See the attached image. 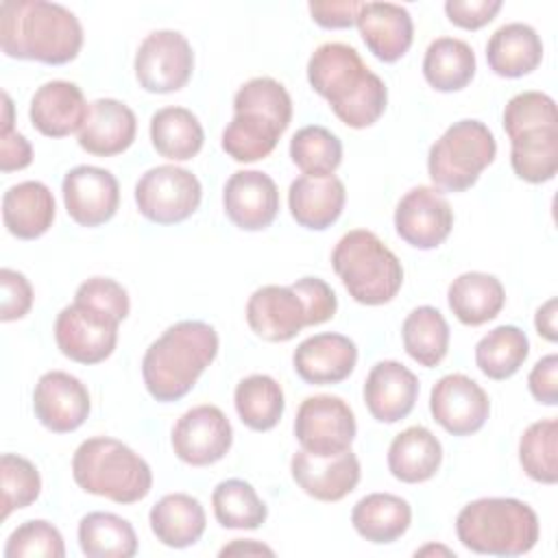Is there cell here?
Returning a JSON list of instances; mask_svg holds the SVG:
<instances>
[{
  "instance_id": "obj_1",
  "label": "cell",
  "mask_w": 558,
  "mask_h": 558,
  "mask_svg": "<svg viewBox=\"0 0 558 558\" xmlns=\"http://www.w3.org/2000/svg\"><path fill=\"white\" fill-rule=\"evenodd\" d=\"M307 81L329 102L336 118L351 129H366L386 111V83L349 44H320L307 61Z\"/></svg>"
},
{
  "instance_id": "obj_2",
  "label": "cell",
  "mask_w": 558,
  "mask_h": 558,
  "mask_svg": "<svg viewBox=\"0 0 558 558\" xmlns=\"http://www.w3.org/2000/svg\"><path fill=\"white\" fill-rule=\"evenodd\" d=\"M0 46L13 59L63 65L76 59L83 46V28L63 4L4 0L0 4Z\"/></svg>"
},
{
  "instance_id": "obj_3",
  "label": "cell",
  "mask_w": 558,
  "mask_h": 558,
  "mask_svg": "<svg viewBox=\"0 0 558 558\" xmlns=\"http://www.w3.org/2000/svg\"><path fill=\"white\" fill-rule=\"evenodd\" d=\"M218 355V333L203 320L170 325L144 353L142 377L155 401L183 399Z\"/></svg>"
},
{
  "instance_id": "obj_4",
  "label": "cell",
  "mask_w": 558,
  "mask_h": 558,
  "mask_svg": "<svg viewBox=\"0 0 558 558\" xmlns=\"http://www.w3.org/2000/svg\"><path fill=\"white\" fill-rule=\"evenodd\" d=\"M290 120L288 89L270 76H255L233 96V120L222 131V150L240 163L264 159L275 150Z\"/></svg>"
},
{
  "instance_id": "obj_5",
  "label": "cell",
  "mask_w": 558,
  "mask_h": 558,
  "mask_svg": "<svg viewBox=\"0 0 558 558\" xmlns=\"http://www.w3.org/2000/svg\"><path fill=\"white\" fill-rule=\"evenodd\" d=\"M458 541L486 556L527 554L541 536L536 512L514 497H482L466 504L456 519Z\"/></svg>"
},
{
  "instance_id": "obj_6",
  "label": "cell",
  "mask_w": 558,
  "mask_h": 558,
  "mask_svg": "<svg viewBox=\"0 0 558 558\" xmlns=\"http://www.w3.org/2000/svg\"><path fill=\"white\" fill-rule=\"evenodd\" d=\"M72 477L85 493L116 504H135L153 486L148 462L129 445L109 436H94L76 447Z\"/></svg>"
},
{
  "instance_id": "obj_7",
  "label": "cell",
  "mask_w": 558,
  "mask_h": 558,
  "mask_svg": "<svg viewBox=\"0 0 558 558\" xmlns=\"http://www.w3.org/2000/svg\"><path fill=\"white\" fill-rule=\"evenodd\" d=\"M331 266L349 296L362 305L392 301L403 283L399 257L366 229H353L338 240L331 253Z\"/></svg>"
},
{
  "instance_id": "obj_8",
  "label": "cell",
  "mask_w": 558,
  "mask_h": 558,
  "mask_svg": "<svg viewBox=\"0 0 558 558\" xmlns=\"http://www.w3.org/2000/svg\"><path fill=\"white\" fill-rule=\"evenodd\" d=\"M497 142L493 131L473 118L453 122L429 148L427 172L442 192H464L495 161Z\"/></svg>"
},
{
  "instance_id": "obj_9",
  "label": "cell",
  "mask_w": 558,
  "mask_h": 558,
  "mask_svg": "<svg viewBox=\"0 0 558 558\" xmlns=\"http://www.w3.org/2000/svg\"><path fill=\"white\" fill-rule=\"evenodd\" d=\"M122 320L94 303L74 299L54 320V340L59 351L78 364H98L107 360L118 344V325Z\"/></svg>"
},
{
  "instance_id": "obj_10",
  "label": "cell",
  "mask_w": 558,
  "mask_h": 558,
  "mask_svg": "<svg viewBox=\"0 0 558 558\" xmlns=\"http://www.w3.org/2000/svg\"><path fill=\"white\" fill-rule=\"evenodd\" d=\"M203 187L196 174L174 163L146 170L135 183V203L140 214L157 225H177L187 220L201 205Z\"/></svg>"
},
{
  "instance_id": "obj_11",
  "label": "cell",
  "mask_w": 558,
  "mask_h": 558,
  "mask_svg": "<svg viewBox=\"0 0 558 558\" xmlns=\"http://www.w3.org/2000/svg\"><path fill=\"white\" fill-rule=\"evenodd\" d=\"M357 425L349 403L336 395H314L301 401L294 418V436L301 449L329 458L351 449Z\"/></svg>"
},
{
  "instance_id": "obj_12",
  "label": "cell",
  "mask_w": 558,
  "mask_h": 558,
  "mask_svg": "<svg viewBox=\"0 0 558 558\" xmlns=\"http://www.w3.org/2000/svg\"><path fill=\"white\" fill-rule=\"evenodd\" d=\"M135 76L140 87L153 94L179 92L194 70V52L179 31H153L135 52Z\"/></svg>"
},
{
  "instance_id": "obj_13",
  "label": "cell",
  "mask_w": 558,
  "mask_h": 558,
  "mask_svg": "<svg viewBox=\"0 0 558 558\" xmlns=\"http://www.w3.org/2000/svg\"><path fill=\"white\" fill-rule=\"evenodd\" d=\"M233 442V427L225 412L203 403L179 416L172 427V449L190 466H207L222 460Z\"/></svg>"
},
{
  "instance_id": "obj_14",
  "label": "cell",
  "mask_w": 558,
  "mask_h": 558,
  "mask_svg": "<svg viewBox=\"0 0 558 558\" xmlns=\"http://www.w3.org/2000/svg\"><path fill=\"white\" fill-rule=\"evenodd\" d=\"M429 412L451 436H471L484 427L490 414V401L475 379L451 373L432 386Z\"/></svg>"
},
{
  "instance_id": "obj_15",
  "label": "cell",
  "mask_w": 558,
  "mask_h": 558,
  "mask_svg": "<svg viewBox=\"0 0 558 558\" xmlns=\"http://www.w3.org/2000/svg\"><path fill=\"white\" fill-rule=\"evenodd\" d=\"M395 229L403 242L429 251L440 246L453 229V211L440 190L416 185L397 203Z\"/></svg>"
},
{
  "instance_id": "obj_16",
  "label": "cell",
  "mask_w": 558,
  "mask_h": 558,
  "mask_svg": "<svg viewBox=\"0 0 558 558\" xmlns=\"http://www.w3.org/2000/svg\"><path fill=\"white\" fill-rule=\"evenodd\" d=\"M63 203L70 218L81 227H98L111 220L120 205L118 179L98 166H76L65 172Z\"/></svg>"
},
{
  "instance_id": "obj_17",
  "label": "cell",
  "mask_w": 558,
  "mask_h": 558,
  "mask_svg": "<svg viewBox=\"0 0 558 558\" xmlns=\"http://www.w3.org/2000/svg\"><path fill=\"white\" fill-rule=\"evenodd\" d=\"M89 408L92 401L85 384L65 371H48L35 384V416L46 429L54 434L78 429L85 423Z\"/></svg>"
},
{
  "instance_id": "obj_18",
  "label": "cell",
  "mask_w": 558,
  "mask_h": 558,
  "mask_svg": "<svg viewBox=\"0 0 558 558\" xmlns=\"http://www.w3.org/2000/svg\"><path fill=\"white\" fill-rule=\"evenodd\" d=\"M246 323L262 340L288 342L310 325V314L292 286H262L248 296Z\"/></svg>"
},
{
  "instance_id": "obj_19",
  "label": "cell",
  "mask_w": 558,
  "mask_h": 558,
  "mask_svg": "<svg viewBox=\"0 0 558 558\" xmlns=\"http://www.w3.org/2000/svg\"><path fill=\"white\" fill-rule=\"evenodd\" d=\"M222 205L238 229L262 231L277 218L279 190L266 172L238 170L225 183Z\"/></svg>"
},
{
  "instance_id": "obj_20",
  "label": "cell",
  "mask_w": 558,
  "mask_h": 558,
  "mask_svg": "<svg viewBox=\"0 0 558 558\" xmlns=\"http://www.w3.org/2000/svg\"><path fill=\"white\" fill-rule=\"evenodd\" d=\"M290 471L296 486L318 501H340L360 482V460L351 449L329 458L301 449L292 456Z\"/></svg>"
},
{
  "instance_id": "obj_21",
  "label": "cell",
  "mask_w": 558,
  "mask_h": 558,
  "mask_svg": "<svg viewBox=\"0 0 558 558\" xmlns=\"http://www.w3.org/2000/svg\"><path fill=\"white\" fill-rule=\"evenodd\" d=\"M357 362V347L349 336L325 331L305 338L292 353L296 375L314 386L340 384Z\"/></svg>"
},
{
  "instance_id": "obj_22",
  "label": "cell",
  "mask_w": 558,
  "mask_h": 558,
  "mask_svg": "<svg viewBox=\"0 0 558 558\" xmlns=\"http://www.w3.org/2000/svg\"><path fill=\"white\" fill-rule=\"evenodd\" d=\"M418 397V377L397 360L377 362L364 381V403L379 423L405 418Z\"/></svg>"
},
{
  "instance_id": "obj_23",
  "label": "cell",
  "mask_w": 558,
  "mask_h": 558,
  "mask_svg": "<svg viewBox=\"0 0 558 558\" xmlns=\"http://www.w3.org/2000/svg\"><path fill=\"white\" fill-rule=\"evenodd\" d=\"M135 133L137 120L129 105L116 98H98L89 102L78 131V146L96 157H113L135 142Z\"/></svg>"
},
{
  "instance_id": "obj_24",
  "label": "cell",
  "mask_w": 558,
  "mask_h": 558,
  "mask_svg": "<svg viewBox=\"0 0 558 558\" xmlns=\"http://www.w3.org/2000/svg\"><path fill=\"white\" fill-rule=\"evenodd\" d=\"M360 35L366 48L384 63L401 59L414 39L410 11L392 2H364L357 20Z\"/></svg>"
},
{
  "instance_id": "obj_25",
  "label": "cell",
  "mask_w": 558,
  "mask_h": 558,
  "mask_svg": "<svg viewBox=\"0 0 558 558\" xmlns=\"http://www.w3.org/2000/svg\"><path fill=\"white\" fill-rule=\"evenodd\" d=\"M89 105L72 81H48L31 98V124L46 137H65L81 131Z\"/></svg>"
},
{
  "instance_id": "obj_26",
  "label": "cell",
  "mask_w": 558,
  "mask_h": 558,
  "mask_svg": "<svg viewBox=\"0 0 558 558\" xmlns=\"http://www.w3.org/2000/svg\"><path fill=\"white\" fill-rule=\"evenodd\" d=\"M347 201L344 183L338 177H299L290 183L288 207L292 218L312 231H323L331 227Z\"/></svg>"
},
{
  "instance_id": "obj_27",
  "label": "cell",
  "mask_w": 558,
  "mask_h": 558,
  "mask_svg": "<svg viewBox=\"0 0 558 558\" xmlns=\"http://www.w3.org/2000/svg\"><path fill=\"white\" fill-rule=\"evenodd\" d=\"M54 196L41 181H22L2 196V220L11 235L35 240L44 235L54 220Z\"/></svg>"
},
{
  "instance_id": "obj_28",
  "label": "cell",
  "mask_w": 558,
  "mask_h": 558,
  "mask_svg": "<svg viewBox=\"0 0 558 558\" xmlns=\"http://www.w3.org/2000/svg\"><path fill=\"white\" fill-rule=\"evenodd\" d=\"M543 59L538 33L523 22L499 26L486 44L488 68L504 78H519L534 72Z\"/></svg>"
},
{
  "instance_id": "obj_29",
  "label": "cell",
  "mask_w": 558,
  "mask_h": 558,
  "mask_svg": "<svg viewBox=\"0 0 558 558\" xmlns=\"http://www.w3.org/2000/svg\"><path fill=\"white\" fill-rule=\"evenodd\" d=\"M442 462L440 440L423 425L397 434L388 447V469L405 484H421L436 475Z\"/></svg>"
},
{
  "instance_id": "obj_30",
  "label": "cell",
  "mask_w": 558,
  "mask_h": 558,
  "mask_svg": "<svg viewBox=\"0 0 558 558\" xmlns=\"http://www.w3.org/2000/svg\"><path fill=\"white\" fill-rule=\"evenodd\" d=\"M148 523L157 541L166 547L183 549L201 541L207 517L196 497L187 493H170L150 508Z\"/></svg>"
},
{
  "instance_id": "obj_31",
  "label": "cell",
  "mask_w": 558,
  "mask_h": 558,
  "mask_svg": "<svg viewBox=\"0 0 558 558\" xmlns=\"http://www.w3.org/2000/svg\"><path fill=\"white\" fill-rule=\"evenodd\" d=\"M447 301L462 325L477 327L493 320L501 312L506 290L495 275L471 270L458 275L449 283Z\"/></svg>"
},
{
  "instance_id": "obj_32",
  "label": "cell",
  "mask_w": 558,
  "mask_h": 558,
  "mask_svg": "<svg viewBox=\"0 0 558 558\" xmlns=\"http://www.w3.org/2000/svg\"><path fill=\"white\" fill-rule=\"evenodd\" d=\"M355 532L375 545L395 543L412 523L410 504L392 493H371L362 497L351 510Z\"/></svg>"
},
{
  "instance_id": "obj_33",
  "label": "cell",
  "mask_w": 558,
  "mask_h": 558,
  "mask_svg": "<svg viewBox=\"0 0 558 558\" xmlns=\"http://www.w3.org/2000/svg\"><path fill=\"white\" fill-rule=\"evenodd\" d=\"M203 126L185 107H163L150 118L153 148L170 161H187L203 148Z\"/></svg>"
},
{
  "instance_id": "obj_34",
  "label": "cell",
  "mask_w": 558,
  "mask_h": 558,
  "mask_svg": "<svg viewBox=\"0 0 558 558\" xmlns=\"http://www.w3.org/2000/svg\"><path fill=\"white\" fill-rule=\"evenodd\" d=\"M423 76L438 92H460L475 76L473 48L456 37L434 39L423 57Z\"/></svg>"
},
{
  "instance_id": "obj_35",
  "label": "cell",
  "mask_w": 558,
  "mask_h": 558,
  "mask_svg": "<svg viewBox=\"0 0 558 558\" xmlns=\"http://www.w3.org/2000/svg\"><path fill=\"white\" fill-rule=\"evenodd\" d=\"M510 163L519 179L545 183L558 170V124L521 131L510 137Z\"/></svg>"
},
{
  "instance_id": "obj_36",
  "label": "cell",
  "mask_w": 558,
  "mask_h": 558,
  "mask_svg": "<svg viewBox=\"0 0 558 558\" xmlns=\"http://www.w3.org/2000/svg\"><path fill=\"white\" fill-rule=\"evenodd\" d=\"M233 403L240 421L253 432L272 429L281 421L286 408L279 381L262 373L240 379L233 392Z\"/></svg>"
},
{
  "instance_id": "obj_37",
  "label": "cell",
  "mask_w": 558,
  "mask_h": 558,
  "mask_svg": "<svg viewBox=\"0 0 558 558\" xmlns=\"http://www.w3.org/2000/svg\"><path fill=\"white\" fill-rule=\"evenodd\" d=\"M78 545L87 558H131L137 554V534L113 512H89L78 523Z\"/></svg>"
},
{
  "instance_id": "obj_38",
  "label": "cell",
  "mask_w": 558,
  "mask_h": 558,
  "mask_svg": "<svg viewBox=\"0 0 558 558\" xmlns=\"http://www.w3.org/2000/svg\"><path fill=\"white\" fill-rule=\"evenodd\" d=\"M401 338H403L405 353L414 362H418L421 366L434 368L447 355L449 325L436 307L421 305L405 316L401 327Z\"/></svg>"
},
{
  "instance_id": "obj_39",
  "label": "cell",
  "mask_w": 558,
  "mask_h": 558,
  "mask_svg": "<svg viewBox=\"0 0 558 558\" xmlns=\"http://www.w3.org/2000/svg\"><path fill=\"white\" fill-rule=\"evenodd\" d=\"M530 353V340L517 325H499L475 344V364L490 379L512 377Z\"/></svg>"
},
{
  "instance_id": "obj_40",
  "label": "cell",
  "mask_w": 558,
  "mask_h": 558,
  "mask_svg": "<svg viewBox=\"0 0 558 558\" xmlns=\"http://www.w3.org/2000/svg\"><path fill=\"white\" fill-rule=\"evenodd\" d=\"M211 506L216 521L229 530H257L268 517V508L255 488L238 477L222 480L214 488Z\"/></svg>"
},
{
  "instance_id": "obj_41",
  "label": "cell",
  "mask_w": 558,
  "mask_h": 558,
  "mask_svg": "<svg viewBox=\"0 0 558 558\" xmlns=\"http://www.w3.org/2000/svg\"><path fill=\"white\" fill-rule=\"evenodd\" d=\"M290 157L305 177H331L342 161V142L329 129L310 124L292 135Z\"/></svg>"
},
{
  "instance_id": "obj_42",
  "label": "cell",
  "mask_w": 558,
  "mask_h": 558,
  "mask_svg": "<svg viewBox=\"0 0 558 558\" xmlns=\"http://www.w3.org/2000/svg\"><path fill=\"white\" fill-rule=\"evenodd\" d=\"M519 462L527 477L541 484L558 482V421L532 423L519 440Z\"/></svg>"
},
{
  "instance_id": "obj_43",
  "label": "cell",
  "mask_w": 558,
  "mask_h": 558,
  "mask_svg": "<svg viewBox=\"0 0 558 558\" xmlns=\"http://www.w3.org/2000/svg\"><path fill=\"white\" fill-rule=\"evenodd\" d=\"M0 477H2V519H7L13 510L31 506L41 493V477L37 466L17 453H2Z\"/></svg>"
},
{
  "instance_id": "obj_44",
  "label": "cell",
  "mask_w": 558,
  "mask_h": 558,
  "mask_svg": "<svg viewBox=\"0 0 558 558\" xmlns=\"http://www.w3.org/2000/svg\"><path fill=\"white\" fill-rule=\"evenodd\" d=\"M7 558H26V556H46V558H63L65 545L61 532L44 521L31 519L17 525L4 545Z\"/></svg>"
},
{
  "instance_id": "obj_45",
  "label": "cell",
  "mask_w": 558,
  "mask_h": 558,
  "mask_svg": "<svg viewBox=\"0 0 558 558\" xmlns=\"http://www.w3.org/2000/svg\"><path fill=\"white\" fill-rule=\"evenodd\" d=\"M558 111L551 96L543 92H521L504 107V131L514 137L521 131L538 126H556Z\"/></svg>"
},
{
  "instance_id": "obj_46",
  "label": "cell",
  "mask_w": 558,
  "mask_h": 558,
  "mask_svg": "<svg viewBox=\"0 0 558 558\" xmlns=\"http://www.w3.org/2000/svg\"><path fill=\"white\" fill-rule=\"evenodd\" d=\"M2 133H0V170L2 172H13L22 170L33 161V148L31 142L13 131V105L9 94H2Z\"/></svg>"
},
{
  "instance_id": "obj_47",
  "label": "cell",
  "mask_w": 558,
  "mask_h": 558,
  "mask_svg": "<svg viewBox=\"0 0 558 558\" xmlns=\"http://www.w3.org/2000/svg\"><path fill=\"white\" fill-rule=\"evenodd\" d=\"M74 299L94 303L102 310H109L120 320H124L129 316V310H131L129 292L122 288V283H118L116 279H109V277H92L87 281H83L76 288Z\"/></svg>"
},
{
  "instance_id": "obj_48",
  "label": "cell",
  "mask_w": 558,
  "mask_h": 558,
  "mask_svg": "<svg viewBox=\"0 0 558 558\" xmlns=\"http://www.w3.org/2000/svg\"><path fill=\"white\" fill-rule=\"evenodd\" d=\"M305 301L310 325H323L329 318H333L338 310V299L331 286L320 277H301L294 283H290Z\"/></svg>"
},
{
  "instance_id": "obj_49",
  "label": "cell",
  "mask_w": 558,
  "mask_h": 558,
  "mask_svg": "<svg viewBox=\"0 0 558 558\" xmlns=\"http://www.w3.org/2000/svg\"><path fill=\"white\" fill-rule=\"evenodd\" d=\"M0 286H2V305L0 318L4 323L24 318L33 305V288L28 279L11 268L0 270Z\"/></svg>"
},
{
  "instance_id": "obj_50",
  "label": "cell",
  "mask_w": 558,
  "mask_h": 558,
  "mask_svg": "<svg viewBox=\"0 0 558 558\" xmlns=\"http://www.w3.org/2000/svg\"><path fill=\"white\" fill-rule=\"evenodd\" d=\"M501 4V0H447L445 13L451 24L466 31H477L493 22Z\"/></svg>"
},
{
  "instance_id": "obj_51",
  "label": "cell",
  "mask_w": 558,
  "mask_h": 558,
  "mask_svg": "<svg viewBox=\"0 0 558 558\" xmlns=\"http://www.w3.org/2000/svg\"><path fill=\"white\" fill-rule=\"evenodd\" d=\"M527 388L532 397L543 405L558 403V355L549 353L541 357L527 375Z\"/></svg>"
},
{
  "instance_id": "obj_52",
  "label": "cell",
  "mask_w": 558,
  "mask_h": 558,
  "mask_svg": "<svg viewBox=\"0 0 558 558\" xmlns=\"http://www.w3.org/2000/svg\"><path fill=\"white\" fill-rule=\"evenodd\" d=\"M364 2L355 0H327V2H310L312 20L323 28H349L355 24L357 13Z\"/></svg>"
},
{
  "instance_id": "obj_53",
  "label": "cell",
  "mask_w": 558,
  "mask_h": 558,
  "mask_svg": "<svg viewBox=\"0 0 558 558\" xmlns=\"http://www.w3.org/2000/svg\"><path fill=\"white\" fill-rule=\"evenodd\" d=\"M536 331L538 336H543L549 342H556L558 333H556V299L545 301L538 310H536V318H534Z\"/></svg>"
},
{
  "instance_id": "obj_54",
  "label": "cell",
  "mask_w": 558,
  "mask_h": 558,
  "mask_svg": "<svg viewBox=\"0 0 558 558\" xmlns=\"http://www.w3.org/2000/svg\"><path fill=\"white\" fill-rule=\"evenodd\" d=\"M231 554H266V556H275V551L262 543H255V541H242V538H235L231 545L222 547L220 549V556H231Z\"/></svg>"
}]
</instances>
